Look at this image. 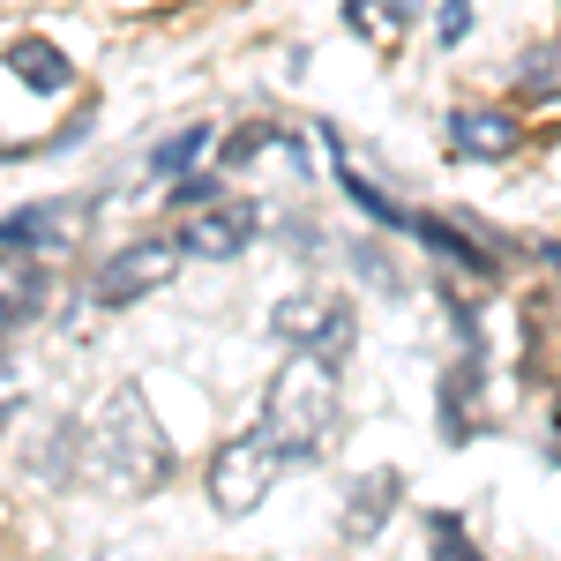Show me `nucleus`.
Masks as SVG:
<instances>
[{"label":"nucleus","instance_id":"1","mask_svg":"<svg viewBox=\"0 0 561 561\" xmlns=\"http://www.w3.org/2000/svg\"><path fill=\"white\" fill-rule=\"evenodd\" d=\"M337 412H345V404H337V367L314 359V352H285V367L262 389V434L277 442V457H285V465L330 457Z\"/></svg>","mask_w":561,"mask_h":561},{"label":"nucleus","instance_id":"2","mask_svg":"<svg viewBox=\"0 0 561 561\" xmlns=\"http://www.w3.org/2000/svg\"><path fill=\"white\" fill-rule=\"evenodd\" d=\"M90 472L105 486H121V494H150L158 479L173 472V449H165V434L150 420L142 389H113L90 412Z\"/></svg>","mask_w":561,"mask_h":561},{"label":"nucleus","instance_id":"3","mask_svg":"<svg viewBox=\"0 0 561 561\" xmlns=\"http://www.w3.org/2000/svg\"><path fill=\"white\" fill-rule=\"evenodd\" d=\"M277 472H285V457H277V442L262 434V420H255V427H240V434H225L217 457H210L217 517H248V510H262L270 486H277Z\"/></svg>","mask_w":561,"mask_h":561},{"label":"nucleus","instance_id":"4","mask_svg":"<svg viewBox=\"0 0 561 561\" xmlns=\"http://www.w3.org/2000/svg\"><path fill=\"white\" fill-rule=\"evenodd\" d=\"M270 330L285 337L293 352H314V359H345L352 337H359V322H352V300H337V293H293V300L270 307Z\"/></svg>","mask_w":561,"mask_h":561},{"label":"nucleus","instance_id":"5","mask_svg":"<svg viewBox=\"0 0 561 561\" xmlns=\"http://www.w3.org/2000/svg\"><path fill=\"white\" fill-rule=\"evenodd\" d=\"M180 240H128V248H113V255L98 262V277H90V300L98 307H128L142 293H158V285H173L180 270Z\"/></svg>","mask_w":561,"mask_h":561},{"label":"nucleus","instance_id":"6","mask_svg":"<svg viewBox=\"0 0 561 561\" xmlns=\"http://www.w3.org/2000/svg\"><path fill=\"white\" fill-rule=\"evenodd\" d=\"M98 203L83 195H53V203H31V210L0 217V248H15V255H68L76 240H83V225Z\"/></svg>","mask_w":561,"mask_h":561},{"label":"nucleus","instance_id":"7","mask_svg":"<svg viewBox=\"0 0 561 561\" xmlns=\"http://www.w3.org/2000/svg\"><path fill=\"white\" fill-rule=\"evenodd\" d=\"M262 232V210L255 203H232V195H217V203H203V210H187L180 217V248L187 255H203V262H232L248 240Z\"/></svg>","mask_w":561,"mask_h":561},{"label":"nucleus","instance_id":"8","mask_svg":"<svg viewBox=\"0 0 561 561\" xmlns=\"http://www.w3.org/2000/svg\"><path fill=\"white\" fill-rule=\"evenodd\" d=\"M449 150L479 165V158H510L517 150V113H502V105H465V113H449Z\"/></svg>","mask_w":561,"mask_h":561},{"label":"nucleus","instance_id":"9","mask_svg":"<svg viewBox=\"0 0 561 561\" xmlns=\"http://www.w3.org/2000/svg\"><path fill=\"white\" fill-rule=\"evenodd\" d=\"M225 165H232V173H255V165H285L293 180L314 173L307 142H300V135H277V128H232V142H225Z\"/></svg>","mask_w":561,"mask_h":561},{"label":"nucleus","instance_id":"10","mask_svg":"<svg viewBox=\"0 0 561 561\" xmlns=\"http://www.w3.org/2000/svg\"><path fill=\"white\" fill-rule=\"evenodd\" d=\"M38 307H45V262L0 248V337H8L15 322H31Z\"/></svg>","mask_w":561,"mask_h":561},{"label":"nucleus","instance_id":"11","mask_svg":"<svg viewBox=\"0 0 561 561\" xmlns=\"http://www.w3.org/2000/svg\"><path fill=\"white\" fill-rule=\"evenodd\" d=\"M404 494V479L397 472H367V479H352V494H345V539L359 547V539H375L389 524V502Z\"/></svg>","mask_w":561,"mask_h":561},{"label":"nucleus","instance_id":"12","mask_svg":"<svg viewBox=\"0 0 561 561\" xmlns=\"http://www.w3.org/2000/svg\"><path fill=\"white\" fill-rule=\"evenodd\" d=\"M8 68H15L23 83L38 90V98H60V90L76 83L68 53H60V45H45V38H15V45H8Z\"/></svg>","mask_w":561,"mask_h":561},{"label":"nucleus","instance_id":"13","mask_svg":"<svg viewBox=\"0 0 561 561\" xmlns=\"http://www.w3.org/2000/svg\"><path fill=\"white\" fill-rule=\"evenodd\" d=\"M412 240L434 248L442 262H457V270H472V277H494V255H486L479 240H465V232H449L442 217H412Z\"/></svg>","mask_w":561,"mask_h":561},{"label":"nucleus","instance_id":"14","mask_svg":"<svg viewBox=\"0 0 561 561\" xmlns=\"http://www.w3.org/2000/svg\"><path fill=\"white\" fill-rule=\"evenodd\" d=\"M412 8H420V0H345V23L359 38H367V31H375V38H397V31L412 23Z\"/></svg>","mask_w":561,"mask_h":561},{"label":"nucleus","instance_id":"15","mask_svg":"<svg viewBox=\"0 0 561 561\" xmlns=\"http://www.w3.org/2000/svg\"><path fill=\"white\" fill-rule=\"evenodd\" d=\"M203 142H210V128H203V121H187V128H173L165 142H158V150H150V165H158L165 180H180L187 165H195V158H203Z\"/></svg>","mask_w":561,"mask_h":561},{"label":"nucleus","instance_id":"16","mask_svg":"<svg viewBox=\"0 0 561 561\" xmlns=\"http://www.w3.org/2000/svg\"><path fill=\"white\" fill-rule=\"evenodd\" d=\"M434 561H479L472 539H465V524L457 517H434Z\"/></svg>","mask_w":561,"mask_h":561},{"label":"nucleus","instance_id":"17","mask_svg":"<svg viewBox=\"0 0 561 561\" xmlns=\"http://www.w3.org/2000/svg\"><path fill=\"white\" fill-rule=\"evenodd\" d=\"M465 31H472V0H442V23H434V38H442V45H465Z\"/></svg>","mask_w":561,"mask_h":561},{"label":"nucleus","instance_id":"18","mask_svg":"<svg viewBox=\"0 0 561 561\" xmlns=\"http://www.w3.org/2000/svg\"><path fill=\"white\" fill-rule=\"evenodd\" d=\"M15 404H23V375L0 359V427H8V412H15Z\"/></svg>","mask_w":561,"mask_h":561},{"label":"nucleus","instance_id":"19","mask_svg":"<svg viewBox=\"0 0 561 561\" xmlns=\"http://www.w3.org/2000/svg\"><path fill=\"white\" fill-rule=\"evenodd\" d=\"M547 262H554V270H561V240H554V248H547Z\"/></svg>","mask_w":561,"mask_h":561}]
</instances>
